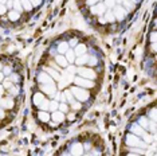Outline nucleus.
<instances>
[{"instance_id":"1","label":"nucleus","mask_w":157,"mask_h":156,"mask_svg":"<svg viewBox=\"0 0 157 156\" xmlns=\"http://www.w3.org/2000/svg\"><path fill=\"white\" fill-rule=\"evenodd\" d=\"M82 10L95 20L97 26L108 27L124 23L142 0H77Z\"/></svg>"},{"instance_id":"3","label":"nucleus","mask_w":157,"mask_h":156,"mask_svg":"<svg viewBox=\"0 0 157 156\" xmlns=\"http://www.w3.org/2000/svg\"><path fill=\"white\" fill-rule=\"evenodd\" d=\"M85 152V147H83V143L82 141H73L70 144V150H69V154L70 156H82Z\"/></svg>"},{"instance_id":"4","label":"nucleus","mask_w":157,"mask_h":156,"mask_svg":"<svg viewBox=\"0 0 157 156\" xmlns=\"http://www.w3.org/2000/svg\"><path fill=\"white\" fill-rule=\"evenodd\" d=\"M126 156H145V155H138V154H134V152H129Z\"/></svg>"},{"instance_id":"2","label":"nucleus","mask_w":157,"mask_h":156,"mask_svg":"<svg viewBox=\"0 0 157 156\" xmlns=\"http://www.w3.org/2000/svg\"><path fill=\"white\" fill-rule=\"evenodd\" d=\"M43 3L44 0H0V20L10 24L19 23L33 15Z\"/></svg>"}]
</instances>
